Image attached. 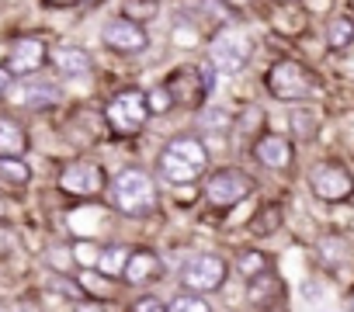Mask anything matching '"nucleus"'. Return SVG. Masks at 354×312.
<instances>
[{
    "label": "nucleus",
    "mask_w": 354,
    "mask_h": 312,
    "mask_svg": "<svg viewBox=\"0 0 354 312\" xmlns=\"http://www.w3.org/2000/svg\"><path fill=\"white\" fill-rule=\"evenodd\" d=\"M209 164V153L205 146L195 139V135H177L163 146L160 153V174L170 181V184H188L195 181Z\"/></svg>",
    "instance_id": "1"
},
{
    "label": "nucleus",
    "mask_w": 354,
    "mask_h": 312,
    "mask_svg": "<svg viewBox=\"0 0 354 312\" xmlns=\"http://www.w3.org/2000/svg\"><path fill=\"white\" fill-rule=\"evenodd\" d=\"M129 246H108V250H101L97 253V267H101V274L108 277V274H122L125 271V264H129Z\"/></svg>",
    "instance_id": "17"
},
{
    "label": "nucleus",
    "mask_w": 354,
    "mask_h": 312,
    "mask_svg": "<svg viewBox=\"0 0 354 312\" xmlns=\"http://www.w3.org/2000/svg\"><path fill=\"white\" fill-rule=\"evenodd\" d=\"M111 202H115V208H118L122 215L139 219V215H149V212L156 208V188H153L149 174H142L139 167H132V170H122V174L115 177V184H111Z\"/></svg>",
    "instance_id": "2"
},
{
    "label": "nucleus",
    "mask_w": 354,
    "mask_h": 312,
    "mask_svg": "<svg viewBox=\"0 0 354 312\" xmlns=\"http://www.w3.org/2000/svg\"><path fill=\"white\" fill-rule=\"evenodd\" d=\"M226 274H230V267H226V260L223 257H216V253H198V257H192L185 267H181V281L188 284V291H219L223 288V281H226Z\"/></svg>",
    "instance_id": "5"
},
{
    "label": "nucleus",
    "mask_w": 354,
    "mask_h": 312,
    "mask_svg": "<svg viewBox=\"0 0 354 312\" xmlns=\"http://www.w3.org/2000/svg\"><path fill=\"white\" fill-rule=\"evenodd\" d=\"M351 309H354V295H351Z\"/></svg>",
    "instance_id": "31"
},
{
    "label": "nucleus",
    "mask_w": 354,
    "mask_h": 312,
    "mask_svg": "<svg viewBox=\"0 0 354 312\" xmlns=\"http://www.w3.org/2000/svg\"><path fill=\"white\" fill-rule=\"evenodd\" d=\"M167 312H212V305H209L202 295L185 291V295H177V298L170 302V309H167Z\"/></svg>",
    "instance_id": "20"
},
{
    "label": "nucleus",
    "mask_w": 354,
    "mask_h": 312,
    "mask_svg": "<svg viewBox=\"0 0 354 312\" xmlns=\"http://www.w3.org/2000/svg\"><path fill=\"white\" fill-rule=\"evenodd\" d=\"M268 264H264V257L261 253H243V260H240V271L243 274H261Z\"/></svg>",
    "instance_id": "25"
},
{
    "label": "nucleus",
    "mask_w": 354,
    "mask_h": 312,
    "mask_svg": "<svg viewBox=\"0 0 354 312\" xmlns=\"http://www.w3.org/2000/svg\"><path fill=\"white\" fill-rule=\"evenodd\" d=\"M8 90H11V70L0 66V97H8Z\"/></svg>",
    "instance_id": "26"
},
{
    "label": "nucleus",
    "mask_w": 354,
    "mask_h": 312,
    "mask_svg": "<svg viewBox=\"0 0 354 312\" xmlns=\"http://www.w3.org/2000/svg\"><path fill=\"white\" fill-rule=\"evenodd\" d=\"M292 132H295L299 139H309V135L316 132V111H313V108L295 111V115H292Z\"/></svg>",
    "instance_id": "21"
},
{
    "label": "nucleus",
    "mask_w": 354,
    "mask_h": 312,
    "mask_svg": "<svg viewBox=\"0 0 354 312\" xmlns=\"http://www.w3.org/2000/svg\"><path fill=\"white\" fill-rule=\"evenodd\" d=\"M160 271V257H153L149 250H139V253H129V264H125V277L132 281V284H139V281H146V277H153Z\"/></svg>",
    "instance_id": "16"
},
{
    "label": "nucleus",
    "mask_w": 354,
    "mask_h": 312,
    "mask_svg": "<svg viewBox=\"0 0 354 312\" xmlns=\"http://www.w3.org/2000/svg\"><path fill=\"white\" fill-rule=\"evenodd\" d=\"M25 149H28L25 128L11 118H0V156H4V160H21Z\"/></svg>",
    "instance_id": "13"
},
{
    "label": "nucleus",
    "mask_w": 354,
    "mask_h": 312,
    "mask_svg": "<svg viewBox=\"0 0 354 312\" xmlns=\"http://www.w3.org/2000/svg\"><path fill=\"white\" fill-rule=\"evenodd\" d=\"M146 104H149V111H167L170 104H174V94L167 90V84L163 87H156V90H149V97H146Z\"/></svg>",
    "instance_id": "22"
},
{
    "label": "nucleus",
    "mask_w": 354,
    "mask_h": 312,
    "mask_svg": "<svg viewBox=\"0 0 354 312\" xmlns=\"http://www.w3.org/2000/svg\"><path fill=\"white\" fill-rule=\"evenodd\" d=\"M254 156L264 164V167H274V170H281V167H288L292 164V146H288V139L285 135H261L257 139V146H254Z\"/></svg>",
    "instance_id": "12"
},
{
    "label": "nucleus",
    "mask_w": 354,
    "mask_h": 312,
    "mask_svg": "<svg viewBox=\"0 0 354 312\" xmlns=\"http://www.w3.org/2000/svg\"><path fill=\"white\" fill-rule=\"evenodd\" d=\"M80 312H97V309H80Z\"/></svg>",
    "instance_id": "30"
},
{
    "label": "nucleus",
    "mask_w": 354,
    "mask_h": 312,
    "mask_svg": "<svg viewBox=\"0 0 354 312\" xmlns=\"http://www.w3.org/2000/svg\"><path fill=\"white\" fill-rule=\"evenodd\" d=\"M250 59V39L236 28H226L212 39V66L216 70H226V73H236L243 70Z\"/></svg>",
    "instance_id": "6"
},
{
    "label": "nucleus",
    "mask_w": 354,
    "mask_h": 312,
    "mask_svg": "<svg viewBox=\"0 0 354 312\" xmlns=\"http://www.w3.org/2000/svg\"><path fill=\"white\" fill-rule=\"evenodd\" d=\"M104 115H108V125H111L115 132L136 135V132L146 125V118H149L146 94H139V90H122L118 97H111V104H108Z\"/></svg>",
    "instance_id": "4"
},
{
    "label": "nucleus",
    "mask_w": 354,
    "mask_h": 312,
    "mask_svg": "<svg viewBox=\"0 0 354 312\" xmlns=\"http://www.w3.org/2000/svg\"><path fill=\"white\" fill-rule=\"evenodd\" d=\"M250 177L247 174H240V170H216L212 177H209V184H205V195H209V202L212 205H236L243 195H250Z\"/></svg>",
    "instance_id": "9"
},
{
    "label": "nucleus",
    "mask_w": 354,
    "mask_h": 312,
    "mask_svg": "<svg viewBox=\"0 0 354 312\" xmlns=\"http://www.w3.org/2000/svg\"><path fill=\"white\" fill-rule=\"evenodd\" d=\"M174 46H181V49H195L198 46V32L188 25H174Z\"/></svg>",
    "instance_id": "23"
},
{
    "label": "nucleus",
    "mask_w": 354,
    "mask_h": 312,
    "mask_svg": "<svg viewBox=\"0 0 354 312\" xmlns=\"http://www.w3.org/2000/svg\"><path fill=\"white\" fill-rule=\"evenodd\" d=\"M309 188L319 202H344L354 195V181L344 167L337 164H319L313 174H309Z\"/></svg>",
    "instance_id": "7"
},
{
    "label": "nucleus",
    "mask_w": 354,
    "mask_h": 312,
    "mask_svg": "<svg viewBox=\"0 0 354 312\" xmlns=\"http://www.w3.org/2000/svg\"><path fill=\"white\" fill-rule=\"evenodd\" d=\"M28 177H32V170H28L21 160H4V156H0V181H4V184H11V188H25Z\"/></svg>",
    "instance_id": "19"
},
{
    "label": "nucleus",
    "mask_w": 354,
    "mask_h": 312,
    "mask_svg": "<svg viewBox=\"0 0 354 312\" xmlns=\"http://www.w3.org/2000/svg\"><path fill=\"white\" fill-rule=\"evenodd\" d=\"M53 63L63 77H84L91 70V56L84 49H73V46H63V49H53Z\"/></svg>",
    "instance_id": "15"
},
{
    "label": "nucleus",
    "mask_w": 354,
    "mask_h": 312,
    "mask_svg": "<svg viewBox=\"0 0 354 312\" xmlns=\"http://www.w3.org/2000/svg\"><path fill=\"white\" fill-rule=\"evenodd\" d=\"M80 281H84V284H87V288H91V291H97V295H101V291H108V288H104V284H101V281H97V277H94V274H84V277H80Z\"/></svg>",
    "instance_id": "27"
},
{
    "label": "nucleus",
    "mask_w": 354,
    "mask_h": 312,
    "mask_svg": "<svg viewBox=\"0 0 354 312\" xmlns=\"http://www.w3.org/2000/svg\"><path fill=\"white\" fill-rule=\"evenodd\" d=\"M268 90L278 101H302V97H309L316 90V77L302 63L281 59V63H274L268 70Z\"/></svg>",
    "instance_id": "3"
},
{
    "label": "nucleus",
    "mask_w": 354,
    "mask_h": 312,
    "mask_svg": "<svg viewBox=\"0 0 354 312\" xmlns=\"http://www.w3.org/2000/svg\"><path fill=\"white\" fill-rule=\"evenodd\" d=\"M351 39H354V21L351 18H333L326 25V46L330 49H344V46H351Z\"/></svg>",
    "instance_id": "18"
},
{
    "label": "nucleus",
    "mask_w": 354,
    "mask_h": 312,
    "mask_svg": "<svg viewBox=\"0 0 354 312\" xmlns=\"http://www.w3.org/2000/svg\"><path fill=\"white\" fill-rule=\"evenodd\" d=\"M59 188H63L66 195L91 198V195H97V191L104 188V170H101L97 164H87V160L70 164V167L59 174Z\"/></svg>",
    "instance_id": "8"
},
{
    "label": "nucleus",
    "mask_w": 354,
    "mask_h": 312,
    "mask_svg": "<svg viewBox=\"0 0 354 312\" xmlns=\"http://www.w3.org/2000/svg\"><path fill=\"white\" fill-rule=\"evenodd\" d=\"M42 63H46V42L42 39L21 35V39L11 42V49H8V70H11V77H32Z\"/></svg>",
    "instance_id": "10"
},
{
    "label": "nucleus",
    "mask_w": 354,
    "mask_h": 312,
    "mask_svg": "<svg viewBox=\"0 0 354 312\" xmlns=\"http://www.w3.org/2000/svg\"><path fill=\"white\" fill-rule=\"evenodd\" d=\"M101 39H104V46L115 49V52H142V49H146V32H142V25L132 21V18H115V21H108L104 32H101Z\"/></svg>",
    "instance_id": "11"
},
{
    "label": "nucleus",
    "mask_w": 354,
    "mask_h": 312,
    "mask_svg": "<svg viewBox=\"0 0 354 312\" xmlns=\"http://www.w3.org/2000/svg\"><path fill=\"white\" fill-rule=\"evenodd\" d=\"M15 101H18V104H25V108H49V104H56V101H59V90H56V84L28 80V84H21V87H18Z\"/></svg>",
    "instance_id": "14"
},
{
    "label": "nucleus",
    "mask_w": 354,
    "mask_h": 312,
    "mask_svg": "<svg viewBox=\"0 0 354 312\" xmlns=\"http://www.w3.org/2000/svg\"><path fill=\"white\" fill-rule=\"evenodd\" d=\"M226 4H233V8H243V4H254V0H226Z\"/></svg>",
    "instance_id": "29"
},
{
    "label": "nucleus",
    "mask_w": 354,
    "mask_h": 312,
    "mask_svg": "<svg viewBox=\"0 0 354 312\" xmlns=\"http://www.w3.org/2000/svg\"><path fill=\"white\" fill-rule=\"evenodd\" d=\"M49 4H56V8H66V4H77V0H49Z\"/></svg>",
    "instance_id": "28"
},
{
    "label": "nucleus",
    "mask_w": 354,
    "mask_h": 312,
    "mask_svg": "<svg viewBox=\"0 0 354 312\" xmlns=\"http://www.w3.org/2000/svg\"><path fill=\"white\" fill-rule=\"evenodd\" d=\"M129 312H167V305L156 298V295H142V298H136L132 302V309Z\"/></svg>",
    "instance_id": "24"
}]
</instances>
